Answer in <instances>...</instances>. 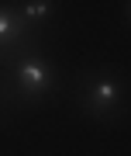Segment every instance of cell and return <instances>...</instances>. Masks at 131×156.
<instances>
[{
	"instance_id": "cell-1",
	"label": "cell",
	"mask_w": 131,
	"mask_h": 156,
	"mask_svg": "<svg viewBox=\"0 0 131 156\" xmlns=\"http://www.w3.org/2000/svg\"><path fill=\"white\" fill-rule=\"evenodd\" d=\"M11 83H14V94L21 101H38L45 94H52L59 76L55 69L49 66V59L38 56V52H24L11 62Z\"/></svg>"
},
{
	"instance_id": "cell-2",
	"label": "cell",
	"mask_w": 131,
	"mask_h": 156,
	"mask_svg": "<svg viewBox=\"0 0 131 156\" xmlns=\"http://www.w3.org/2000/svg\"><path fill=\"white\" fill-rule=\"evenodd\" d=\"M121 97H124L121 83H117L114 76H107V73H90V76H79V104L86 108L93 118H100V122H107V118L117 115Z\"/></svg>"
},
{
	"instance_id": "cell-3",
	"label": "cell",
	"mask_w": 131,
	"mask_h": 156,
	"mask_svg": "<svg viewBox=\"0 0 131 156\" xmlns=\"http://www.w3.org/2000/svg\"><path fill=\"white\" fill-rule=\"evenodd\" d=\"M28 45H31V28L21 21V14L11 11V7H0V62L7 59H17L28 52Z\"/></svg>"
},
{
	"instance_id": "cell-4",
	"label": "cell",
	"mask_w": 131,
	"mask_h": 156,
	"mask_svg": "<svg viewBox=\"0 0 131 156\" xmlns=\"http://www.w3.org/2000/svg\"><path fill=\"white\" fill-rule=\"evenodd\" d=\"M52 7H55V4H49V0H35V4H24L17 14H21V21L28 24V28H35L38 21H45V17L52 14Z\"/></svg>"
}]
</instances>
